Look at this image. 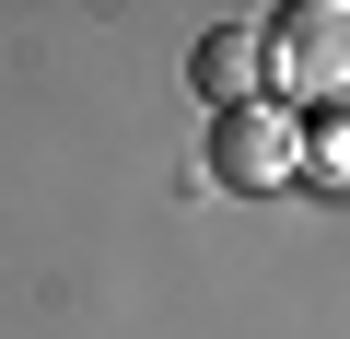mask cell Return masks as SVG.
I'll return each mask as SVG.
<instances>
[{"label": "cell", "mask_w": 350, "mask_h": 339, "mask_svg": "<svg viewBox=\"0 0 350 339\" xmlns=\"http://www.w3.org/2000/svg\"><path fill=\"white\" fill-rule=\"evenodd\" d=\"M257 59H269V82H280L292 105H350V0L280 12V24L257 36Z\"/></svg>", "instance_id": "cell-1"}, {"label": "cell", "mask_w": 350, "mask_h": 339, "mask_svg": "<svg viewBox=\"0 0 350 339\" xmlns=\"http://www.w3.org/2000/svg\"><path fill=\"white\" fill-rule=\"evenodd\" d=\"M211 164H222V188H292L304 176V117L292 105H222Z\"/></svg>", "instance_id": "cell-2"}, {"label": "cell", "mask_w": 350, "mask_h": 339, "mask_svg": "<svg viewBox=\"0 0 350 339\" xmlns=\"http://www.w3.org/2000/svg\"><path fill=\"white\" fill-rule=\"evenodd\" d=\"M257 71H269V59H257V24H211L199 59H187V82H199L211 105H257Z\"/></svg>", "instance_id": "cell-3"}, {"label": "cell", "mask_w": 350, "mask_h": 339, "mask_svg": "<svg viewBox=\"0 0 350 339\" xmlns=\"http://www.w3.org/2000/svg\"><path fill=\"white\" fill-rule=\"evenodd\" d=\"M304 164H315V176H327V188H350V117H338V129H327V140H315Z\"/></svg>", "instance_id": "cell-4"}]
</instances>
